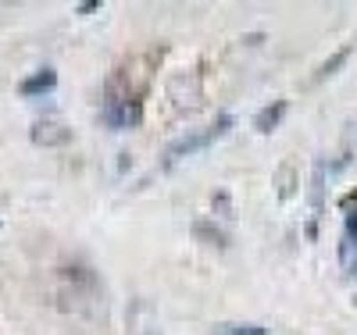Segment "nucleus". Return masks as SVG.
<instances>
[{
  "label": "nucleus",
  "instance_id": "obj_1",
  "mask_svg": "<svg viewBox=\"0 0 357 335\" xmlns=\"http://www.w3.org/2000/svg\"><path fill=\"white\" fill-rule=\"evenodd\" d=\"M232 129V114H222L211 129H204V132H193V136H183V139H175L168 150H165V164L172 168L175 161H183V157H190V154H197V150H204V146H211L215 139H222L225 132Z\"/></svg>",
  "mask_w": 357,
  "mask_h": 335
},
{
  "label": "nucleus",
  "instance_id": "obj_2",
  "mask_svg": "<svg viewBox=\"0 0 357 335\" xmlns=\"http://www.w3.org/2000/svg\"><path fill=\"white\" fill-rule=\"evenodd\" d=\"M354 250H357V210H347L343 239H340V264L347 271H354Z\"/></svg>",
  "mask_w": 357,
  "mask_h": 335
},
{
  "label": "nucleus",
  "instance_id": "obj_3",
  "mask_svg": "<svg viewBox=\"0 0 357 335\" xmlns=\"http://www.w3.org/2000/svg\"><path fill=\"white\" fill-rule=\"evenodd\" d=\"M286 111H289V104H286V100H275L272 107H264V111H257V118H254V129H257L261 136H268V132H275V129H279V121L286 118Z\"/></svg>",
  "mask_w": 357,
  "mask_h": 335
},
{
  "label": "nucleus",
  "instance_id": "obj_4",
  "mask_svg": "<svg viewBox=\"0 0 357 335\" xmlns=\"http://www.w3.org/2000/svg\"><path fill=\"white\" fill-rule=\"evenodd\" d=\"M54 86H57L54 68H43L40 75H33V79H25V82H22V97H40V93H50Z\"/></svg>",
  "mask_w": 357,
  "mask_h": 335
},
{
  "label": "nucleus",
  "instance_id": "obj_5",
  "mask_svg": "<svg viewBox=\"0 0 357 335\" xmlns=\"http://www.w3.org/2000/svg\"><path fill=\"white\" fill-rule=\"evenodd\" d=\"M311 203H314V215L325 210V161L314 164V178H311Z\"/></svg>",
  "mask_w": 357,
  "mask_h": 335
},
{
  "label": "nucleus",
  "instance_id": "obj_6",
  "mask_svg": "<svg viewBox=\"0 0 357 335\" xmlns=\"http://www.w3.org/2000/svg\"><path fill=\"white\" fill-rule=\"evenodd\" d=\"M350 54H354V47H343L333 61H325V65H321V72L314 75V82H321V79H329V75H336V68H343L347 65V61H350Z\"/></svg>",
  "mask_w": 357,
  "mask_h": 335
},
{
  "label": "nucleus",
  "instance_id": "obj_7",
  "mask_svg": "<svg viewBox=\"0 0 357 335\" xmlns=\"http://www.w3.org/2000/svg\"><path fill=\"white\" fill-rule=\"evenodd\" d=\"M218 335H268L261 325H225Z\"/></svg>",
  "mask_w": 357,
  "mask_h": 335
}]
</instances>
